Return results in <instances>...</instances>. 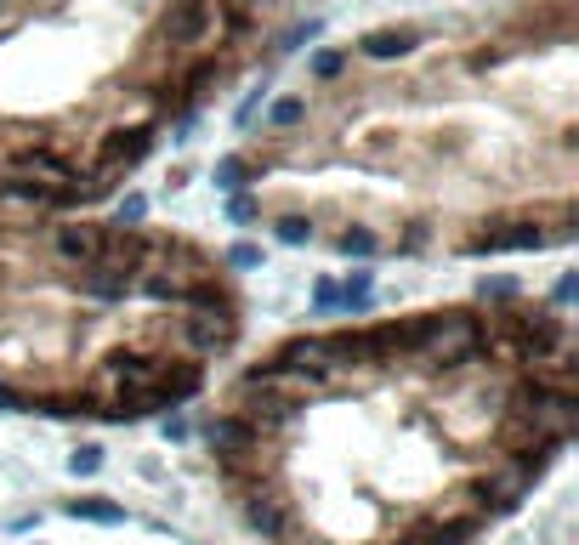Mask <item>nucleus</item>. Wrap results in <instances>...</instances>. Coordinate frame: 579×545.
I'll return each instance as SVG.
<instances>
[{
	"label": "nucleus",
	"instance_id": "1",
	"mask_svg": "<svg viewBox=\"0 0 579 545\" xmlns=\"http://www.w3.org/2000/svg\"><path fill=\"white\" fill-rule=\"evenodd\" d=\"M579 426L562 301L466 296L279 335L205 415L216 483L267 545H472Z\"/></svg>",
	"mask_w": 579,
	"mask_h": 545
},
{
	"label": "nucleus",
	"instance_id": "2",
	"mask_svg": "<svg viewBox=\"0 0 579 545\" xmlns=\"http://www.w3.org/2000/svg\"><path fill=\"white\" fill-rule=\"evenodd\" d=\"M233 222L335 256H523L579 228V0L335 40L216 165Z\"/></svg>",
	"mask_w": 579,
	"mask_h": 545
},
{
	"label": "nucleus",
	"instance_id": "3",
	"mask_svg": "<svg viewBox=\"0 0 579 545\" xmlns=\"http://www.w3.org/2000/svg\"><path fill=\"white\" fill-rule=\"evenodd\" d=\"M239 341L245 290L211 245L0 205V409L142 421L199 398Z\"/></svg>",
	"mask_w": 579,
	"mask_h": 545
},
{
	"label": "nucleus",
	"instance_id": "4",
	"mask_svg": "<svg viewBox=\"0 0 579 545\" xmlns=\"http://www.w3.org/2000/svg\"><path fill=\"white\" fill-rule=\"evenodd\" d=\"M284 18L290 0H0V205H108Z\"/></svg>",
	"mask_w": 579,
	"mask_h": 545
},
{
	"label": "nucleus",
	"instance_id": "5",
	"mask_svg": "<svg viewBox=\"0 0 579 545\" xmlns=\"http://www.w3.org/2000/svg\"><path fill=\"white\" fill-rule=\"evenodd\" d=\"M69 511H74V517H97V523H120V517H125L120 506H108L103 494H86V500H74Z\"/></svg>",
	"mask_w": 579,
	"mask_h": 545
}]
</instances>
